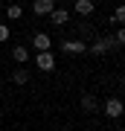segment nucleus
I'll use <instances>...</instances> for the list:
<instances>
[{"label":"nucleus","instance_id":"1","mask_svg":"<svg viewBox=\"0 0 125 131\" xmlns=\"http://www.w3.org/2000/svg\"><path fill=\"white\" fill-rule=\"evenodd\" d=\"M35 64H38V70L50 73V70H55V56H52L50 50H47V52H38V56H35Z\"/></svg>","mask_w":125,"mask_h":131},{"label":"nucleus","instance_id":"2","mask_svg":"<svg viewBox=\"0 0 125 131\" xmlns=\"http://www.w3.org/2000/svg\"><path fill=\"white\" fill-rule=\"evenodd\" d=\"M111 47H116V44H113V38H105V35H102V38H96L93 44H87V50H90V52H96V56H105Z\"/></svg>","mask_w":125,"mask_h":131},{"label":"nucleus","instance_id":"3","mask_svg":"<svg viewBox=\"0 0 125 131\" xmlns=\"http://www.w3.org/2000/svg\"><path fill=\"white\" fill-rule=\"evenodd\" d=\"M105 114H108L111 119H119V117H122V99H119V96L105 99Z\"/></svg>","mask_w":125,"mask_h":131},{"label":"nucleus","instance_id":"4","mask_svg":"<svg viewBox=\"0 0 125 131\" xmlns=\"http://www.w3.org/2000/svg\"><path fill=\"white\" fill-rule=\"evenodd\" d=\"M61 50L70 52V56H84V52H87V44H84V41H76V38H73V41H64V44H61Z\"/></svg>","mask_w":125,"mask_h":131},{"label":"nucleus","instance_id":"5","mask_svg":"<svg viewBox=\"0 0 125 131\" xmlns=\"http://www.w3.org/2000/svg\"><path fill=\"white\" fill-rule=\"evenodd\" d=\"M32 44H35V52H47V50L52 47V38L47 35V32H38V35L32 38Z\"/></svg>","mask_w":125,"mask_h":131},{"label":"nucleus","instance_id":"6","mask_svg":"<svg viewBox=\"0 0 125 131\" xmlns=\"http://www.w3.org/2000/svg\"><path fill=\"white\" fill-rule=\"evenodd\" d=\"M47 18H50V24H55V26H64L67 20H70V12H67V9H52L50 15H47Z\"/></svg>","mask_w":125,"mask_h":131},{"label":"nucleus","instance_id":"7","mask_svg":"<svg viewBox=\"0 0 125 131\" xmlns=\"http://www.w3.org/2000/svg\"><path fill=\"white\" fill-rule=\"evenodd\" d=\"M73 9L82 15V18H87V15H93V9H96V3L93 0H76L73 3Z\"/></svg>","mask_w":125,"mask_h":131},{"label":"nucleus","instance_id":"8","mask_svg":"<svg viewBox=\"0 0 125 131\" xmlns=\"http://www.w3.org/2000/svg\"><path fill=\"white\" fill-rule=\"evenodd\" d=\"M52 9H55V0H35V3H32V12L35 15H50Z\"/></svg>","mask_w":125,"mask_h":131},{"label":"nucleus","instance_id":"9","mask_svg":"<svg viewBox=\"0 0 125 131\" xmlns=\"http://www.w3.org/2000/svg\"><path fill=\"white\" fill-rule=\"evenodd\" d=\"M12 58L18 61V64H26V58H29V50H26V47H20V44H15V50H12Z\"/></svg>","mask_w":125,"mask_h":131},{"label":"nucleus","instance_id":"10","mask_svg":"<svg viewBox=\"0 0 125 131\" xmlns=\"http://www.w3.org/2000/svg\"><path fill=\"white\" fill-rule=\"evenodd\" d=\"M6 18H9V20H20V18H23V9H20L18 3H12L9 9H6Z\"/></svg>","mask_w":125,"mask_h":131},{"label":"nucleus","instance_id":"11","mask_svg":"<svg viewBox=\"0 0 125 131\" xmlns=\"http://www.w3.org/2000/svg\"><path fill=\"white\" fill-rule=\"evenodd\" d=\"M12 79H15V84H26V82H29V73L23 70V67H18V70L12 73Z\"/></svg>","mask_w":125,"mask_h":131},{"label":"nucleus","instance_id":"12","mask_svg":"<svg viewBox=\"0 0 125 131\" xmlns=\"http://www.w3.org/2000/svg\"><path fill=\"white\" fill-rule=\"evenodd\" d=\"M82 108H84V111H96V99H93L90 93H87V96H82Z\"/></svg>","mask_w":125,"mask_h":131},{"label":"nucleus","instance_id":"13","mask_svg":"<svg viewBox=\"0 0 125 131\" xmlns=\"http://www.w3.org/2000/svg\"><path fill=\"white\" fill-rule=\"evenodd\" d=\"M125 20V9L122 6H116V12H113V24H122Z\"/></svg>","mask_w":125,"mask_h":131},{"label":"nucleus","instance_id":"14","mask_svg":"<svg viewBox=\"0 0 125 131\" xmlns=\"http://www.w3.org/2000/svg\"><path fill=\"white\" fill-rule=\"evenodd\" d=\"M3 41H9V26L0 24V44H3Z\"/></svg>","mask_w":125,"mask_h":131},{"label":"nucleus","instance_id":"15","mask_svg":"<svg viewBox=\"0 0 125 131\" xmlns=\"http://www.w3.org/2000/svg\"><path fill=\"white\" fill-rule=\"evenodd\" d=\"M113 44H116V47H119V44H125V32H122V29H116V35H113Z\"/></svg>","mask_w":125,"mask_h":131}]
</instances>
